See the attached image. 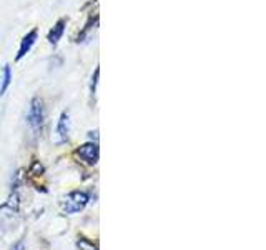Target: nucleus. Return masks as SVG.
Instances as JSON below:
<instances>
[{"instance_id":"9","label":"nucleus","mask_w":266,"mask_h":250,"mask_svg":"<svg viewBox=\"0 0 266 250\" xmlns=\"http://www.w3.org/2000/svg\"><path fill=\"white\" fill-rule=\"evenodd\" d=\"M78 245H80V247L83 249V250H99L97 247H93V244H87V240H85V239L78 240Z\"/></svg>"},{"instance_id":"6","label":"nucleus","mask_w":266,"mask_h":250,"mask_svg":"<svg viewBox=\"0 0 266 250\" xmlns=\"http://www.w3.org/2000/svg\"><path fill=\"white\" fill-rule=\"evenodd\" d=\"M65 27H66V18H60L55 25H53V29L50 30V34H49V42L52 45H57L58 42H60V38H62V35H64L65 32Z\"/></svg>"},{"instance_id":"4","label":"nucleus","mask_w":266,"mask_h":250,"mask_svg":"<svg viewBox=\"0 0 266 250\" xmlns=\"http://www.w3.org/2000/svg\"><path fill=\"white\" fill-rule=\"evenodd\" d=\"M55 142L57 143H65L68 142V137H70V115L68 112H64L58 119L57 128H55Z\"/></svg>"},{"instance_id":"2","label":"nucleus","mask_w":266,"mask_h":250,"mask_svg":"<svg viewBox=\"0 0 266 250\" xmlns=\"http://www.w3.org/2000/svg\"><path fill=\"white\" fill-rule=\"evenodd\" d=\"M44 119H45L44 102L35 97V99H32V102H30L29 114H27V124L30 125V128H32L33 132H38L42 128Z\"/></svg>"},{"instance_id":"7","label":"nucleus","mask_w":266,"mask_h":250,"mask_svg":"<svg viewBox=\"0 0 266 250\" xmlns=\"http://www.w3.org/2000/svg\"><path fill=\"white\" fill-rule=\"evenodd\" d=\"M10 84H12V69H10V65H5V67H3V73H2V84H0V97L7 92Z\"/></svg>"},{"instance_id":"1","label":"nucleus","mask_w":266,"mask_h":250,"mask_svg":"<svg viewBox=\"0 0 266 250\" xmlns=\"http://www.w3.org/2000/svg\"><path fill=\"white\" fill-rule=\"evenodd\" d=\"M88 200L90 197L87 192H83V190H73V192H70L64 198V210L66 214H70V215H73V214L82 212L87 207Z\"/></svg>"},{"instance_id":"5","label":"nucleus","mask_w":266,"mask_h":250,"mask_svg":"<svg viewBox=\"0 0 266 250\" xmlns=\"http://www.w3.org/2000/svg\"><path fill=\"white\" fill-rule=\"evenodd\" d=\"M37 37H38V32H37V29H33V30H30V32L22 38L20 49H18V54H17V57H15V60H17V62L22 60V58L25 57L27 54L30 52V50H32V47L35 45V42H37Z\"/></svg>"},{"instance_id":"8","label":"nucleus","mask_w":266,"mask_h":250,"mask_svg":"<svg viewBox=\"0 0 266 250\" xmlns=\"http://www.w3.org/2000/svg\"><path fill=\"white\" fill-rule=\"evenodd\" d=\"M99 75H100V69L97 67L95 72H93V77H92V85H90V92H92V95H95L97 92V84H99Z\"/></svg>"},{"instance_id":"10","label":"nucleus","mask_w":266,"mask_h":250,"mask_svg":"<svg viewBox=\"0 0 266 250\" xmlns=\"http://www.w3.org/2000/svg\"><path fill=\"white\" fill-rule=\"evenodd\" d=\"M12 250H25V249H23V244H22V242H20V244H18L17 247H14V249H12Z\"/></svg>"},{"instance_id":"3","label":"nucleus","mask_w":266,"mask_h":250,"mask_svg":"<svg viewBox=\"0 0 266 250\" xmlns=\"http://www.w3.org/2000/svg\"><path fill=\"white\" fill-rule=\"evenodd\" d=\"M77 155L83 160L85 163L88 165H97L100 159V148H99V143L97 142H88V143H83L77 148Z\"/></svg>"}]
</instances>
